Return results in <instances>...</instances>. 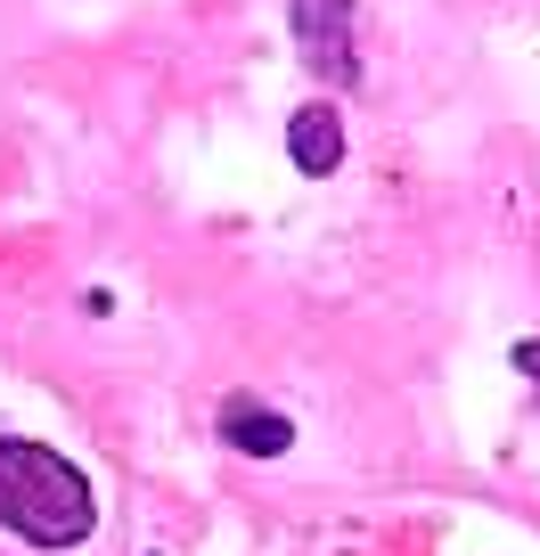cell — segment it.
<instances>
[{
    "instance_id": "cell-1",
    "label": "cell",
    "mask_w": 540,
    "mask_h": 556,
    "mask_svg": "<svg viewBox=\"0 0 540 556\" xmlns=\"http://www.w3.org/2000/svg\"><path fill=\"white\" fill-rule=\"evenodd\" d=\"M90 516H99V500H90L83 467H66L25 434H0V523L9 532L34 548H74V540H90Z\"/></svg>"
},
{
    "instance_id": "cell-2",
    "label": "cell",
    "mask_w": 540,
    "mask_h": 556,
    "mask_svg": "<svg viewBox=\"0 0 540 556\" xmlns=\"http://www.w3.org/2000/svg\"><path fill=\"white\" fill-rule=\"evenodd\" d=\"M287 17H296V41H303V58H312L319 74H328V83H352V50H344V0H296V9H287Z\"/></svg>"
},
{
    "instance_id": "cell-3",
    "label": "cell",
    "mask_w": 540,
    "mask_h": 556,
    "mask_svg": "<svg viewBox=\"0 0 540 556\" xmlns=\"http://www.w3.org/2000/svg\"><path fill=\"white\" fill-rule=\"evenodd\" d=\"M287 156L312 180L336 173V164H344V115H336V106H296V115H287Z\"/></svg>"
},
{
    "instance_id": "cell-4",
    "label": "cell",
    "mask_w": 540,
    "mask_h": 556,
    "mask_svg": "<svg viewBox=\"0 0 540 556\" xmlns=\"http://www.w3.org/2000/svg\"><path fill=\"white\" fill-rule=\"evenodd\" d=\"M222 442L229 451H246V458H279L287 442H296V426H287L279 409H262V401H222Z\"/></svg>"
}]
</instances>
